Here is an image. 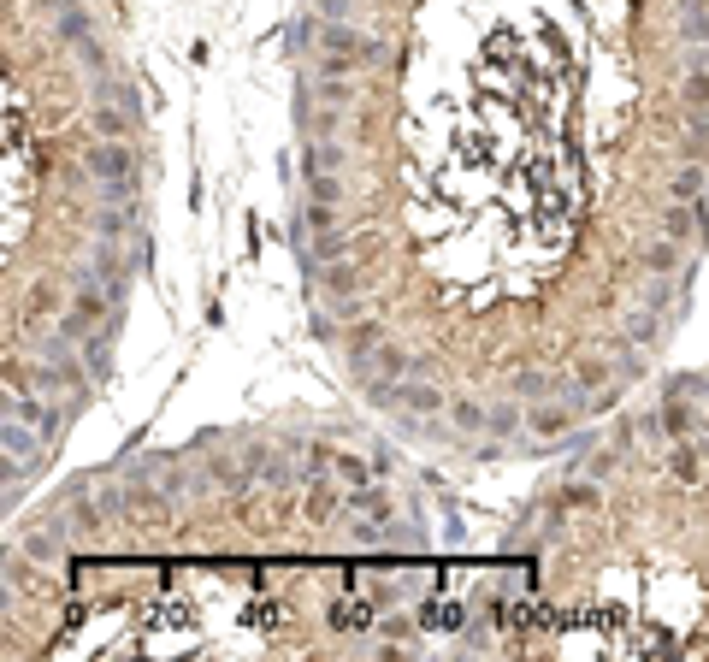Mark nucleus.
I'll use <instances>...</instances> for the list:
<instances>
[{"mask_svg":"<svg viewBox=\"0 0 709 662\" xmlns=\"http://www.w3.org/2000/svg\"><path fill=\"white\" fill-rule=\"evenodd\" d=\"M680 95H686V107H709V54H704V48L692 54V66H686V83H680Z\"/></svg>","mask_w":709,"mask_h":662,"instance_id":"19","label":"nucleus"},{"mask_svg":"<svg viewBox=\"0 0 709 662\" xmlns=\"http://www.w3.org/2000/svg\"><path fill=\"white\" fill-rule=\"evenodd\" d=\"M662 237H674V243H686V237H698V213H692V201H674L662 207Z\"/></svg>","mask_w":709,"mask_h":662,"instance_id":"17","label":"nucleus"},{"mask_svg":"<svg viewBox=\"0 0 709 662\" xmlns=\"http://www.w3.org/2000/svg\"><path fill=\"white\" fill-rule=\"evenodd\" d=\"M379 343H385V326L379 320H361V326L343 337V361H349V373H367L373 367V355H379Z\"/></svg>","mask_w":709,"mask_h":662,"instance_id":"8","label":"nucleus"},{"mask_svg":"<svg viewBox=\"0 0 709 662\" xmlns=\"http://www.w3.org/2000/svg\"><path fill=\"white\" fill-rule=\"evenodd\" d=\"M639 272H650V278H680V272H686L680 243H674V237H650V243H639Z\"/></svg>","mask_w":709,"mask_h":662,"instance_id":"7","label":"nucleus"},{"mask_svg":"<svg viewBox=\"0 0 709 662\" xmlns=\"http://www.w3.org/2000/svg\"><path fill=\"white\" fill-rule=\"evenodd\" d=\"M609 355H615L621 379H645V373H650V361L639 355V349H633V337H615V343H609Z\"/></svg>","mask_w":709,"mask_h":662,"instance_id":"23","label":"nucleus"},{"mask_svg":"<svg viewBox=\"0 0 709 662\" xmlns=\"http://www.w3.org/2000/svg\"><path fill=\"white\" fill-rule=\"evenodd\" d=\"M331 225H337V207H331V201H302L296 231H331Z\"/></svg>","mask_w":709,"mask_h":662,"instance_id":"26","label":"nucleus"},{"mask_svg":"<svg viewBox=\"0 0 709 662\" xmlns=\"http://www.w3.org/2000/svg\"><path fill=\"white\" fill-rule=\"evenodd\" d=\"M65 544H71V532H65V527H60V515H54L48 527L24 532V544H18V550H24V562H54Z\"/></svg>","mask_w":709,"mask_h":662,"instance_id":"10","label":"nucleus"},{"mask_svg":"<svg viewBox=\"0 0 709 662\" xmlns=\"http://www.w3.org/2000/svg\"><path fill=\"white\" fill-rule=\"evenodd\" d=\"M71 48H77V66H83V77H95V83H107V77L119 71L113 48H107L101 36H83V42H71Z\"/></svg>","mask_w":709,"mask_h":662,"instance_id":"13","label":"nucleus"},{"mask_svg":"<svg viewBox=\"0 0 709 662\" xmlns=\"http://www.w3.org/2000/svg\"><path fill=\"white\" fill-rule=\"evenodd\" d=\"M704 444H709V408H704Z\"/></svg>","mask_w":709,"mask_h":662,"instance_id":"34","label":"nucleus"},{"mask_svg":"<svg viewBox=\"0 0 709 662\" xmlns=\"http://www.w3.org/2000/svg\"><path fill=\"white\" fill-rule=\"evenodd\" d=\"M296 255H314L320 266H325V261H349V231H337V225H331V231H314V249L302 243Z\"/></svg>","mask_w":709,"mask_h":662,"instance_id":"18","label":"nucleus"},{"mask_svg":"<svg viewBox=\"0 0 709 662\" xmlns=\"http://www.w3.org/2000/svg\"><path fill=\"white\" fill-rule=\"evenodd\" d=\"M314 284H325V290H337V296H349V290H355L361 278H355V266H349V261H325Z\"/></svg>","mask_w":709,"mask_h":662,"instance_id":"27","label":"nucleus"},{"mask_svg":"<svg viewBox=\"0 0 709 662\" xmlns=\"http://www.w3.org/2000/svg\"><path fill=\"white\" fill-rule=\"evenodd\" d=\"M113 349H119V320L95 326L83 343H77V355H83V367H89V379H95V385H107V379H113Z\"/></svg>","mask_w":709,"mask_h":662,"instance_id":"4","label":"nucleus"},{"mask_svg":"<svg viewBox=\"0 0 709 662\" xmlns=\"http://www.w3.org/2000/svg\"><path fill=\"white\" fill-rule=\"evenodd\" d=\"M60 308V284H36L30 290V314H54Z\"/></svg>","mask_w":709,"mask_h":662,"instance_id":"32","label":"nucleus"},{"mask_svg":"<svg viewBox=\"0 0 709 662\" xmlns=\"http://www.w3.org/2000/svg\"><path fill=\"white\" fill-rule=\"evenodd\" d=\"M331 473H337V479H343V485L355 491V485H373V479H379L385 467H379V462H367V456H355V450H337V462H331Z\"/></svg>","mask_w":709,"mask_h":662,"instance_id":"16","label":"nucleus"},{"mask_svg":"<svg viewBox=\"0 0 709 662\" xmlns=\"http://www.w3.org/2000/svg\"><path fill=\"white\" fill-rule=\"evenodd\" d=\"M308 331H314V343H337V314H331V308H314V314H308Z\"/></svg>","mask_w":709,"mask_h":662,"instance_id":"30","label":"nucleus"},{"mask_svg":"<svg viewBox=\"0 0 709 662\" xmlns=\"http://www.w3.org/2000/svg\"><path fill=\"white\" fill-rule=\"evenodd\" d=\"M349 166V148L343 142H331V136H314V142H302V172L314 178V172H343Z\"/></svg>","mask_w":709,"mask_h":662,"instance_id":"12","label":"nucleus"},{"mask_svg":"<svg viewBox=\"0 0 709 662\" xmlns=\"http://www.w3.org/2000/svg\"><path fill=\"white\" fill-rule=\"evenodd\" d=\"M308 491H302V509H308V521H331V515H343V497H349V485L337 491V473H320V479H302Z\"/></svg>","mask_w":709,"mask_h":662,"instance_id":"6","label":"nucleus"},{"mask_svg":"<svg viewBox=\"0 0 709 662\" xmlns=\"http://www.w3.org/2000/svg\"><path fill=\"white\" fill-rule=\"evenodd\" d=\"M308 201H331V207H343V201H349L343 172H314V178H308Z\"/></svg>","mask_w":709,"mask_h":662,"instance_id":"22","label":"nucleus"},{"mask_svg":"<svg viewBox=\"0 0 709 662\" xmlns=\"http://www.w3.org/2000/svg\"><path fill=\"white\" fill-rule=\"evenodd\" d=\"M680 296H686V284H680V278H650L645 290H639V302H645L650 314H668Z\"/></svg>","mask_w":709,"mask_h":662,"instance_id":"20","label":"nucleus"},{"mask_svg":"<svg viewBox=\"0 0 709 662\" xmlns=\"http://www.w3.org/2000/svg\"><path fill=\"white\" fill-rule=\"evenodd\" d=\"M574 379H580L585 391H603V385H609V361H597V355H591V361H580V373H574Z\"/></svg>","mask_w":709,"mask_h":662,"instance_id":"29","label":"nucleus"},{"mask_svg":"<svg viewBox=\"0 0 709 662\" xmlns=\"http://www.w3.org/2000/svg\"><path fill=\"white\" fill-rule=\"evenodd\" d=\"M89 125H95L101 136H130V131H136V119H130V113H119L113 101H101V107L89 113Z\"/></svg>","mask_w":709,"mask_h":662,"instance_id":"24","label":"nucleus"},{"mask_svg":"<svg viewBox=\"0 0 709 662\" xmlns=\"http://www.w3.org/2000/svg\"><path fill=\"white\" fill-rule=\"evenodd\" d=\"M314 54H320V60H314V71H320V77H355V71H361V60H355V54H325V48H314Z\"/></svg>","mask_w":709,"mask_h":662,"instance_id":"28","label":"nucleus"},{"mask_svg":"<svg viewBox=\"0 0 709 662\" xmlns=\"http://www.w3.org/2000/svg\"><path fill=\"white\" fill-rule=\"evenodd\" d=\"M568 420H574V402H544V397L526 402V426H532L544 444H562V438H568Z\"/></svg>","mask_w":709,"mask_h":662,"instance_id":"5","label":"nucleus"},{"mask_svg":"<svg viewBox=\"0 0 709 662\" xmlns=\"http://www.w3.org/2000/svg\"><path fill=\"white\" fill-rule=\"evenodd\" d=\"M308 95L325 101V107H355V77H314Z\"/></svg>","mask_w":709,"mask_h":662,"instance_id":"21","label":"nucleus"},{"mask_svg":"<svg viewBox=\"0 0 709 662\" xmlns=\"http://www.w3.org/2000/svg\"><path fill=\"white\" fill-rule=\"evenodd\" d=\"M450 426H455V432H491V402L450 397Z\"/></svg>","mask_w":709,"mask_h":662,"instance_id":"15","label":"nucleus"},{"mask_svg":"<svg viewBox=\"0 0 709 662\" xmlns=\"http://www.w3.org/2000/svg\"><path fill=\"white\" fill-rule=\"evenodd\" d=\"M562 503H568V509H585V503H597V479H574V485L562 491Z\"/></svg>","mask_w":709,"mask_h":662,"instance_id":"31","label":"nucleus"},{"mask_svg":"<svg viewBox=\"0 0 709 662\" xmlns=\"http://www.w3.org/2000/svg\"><path fill=\"white\" fill-rule=\"evenodd\" d=\"M668 467H674V479L698 485V450H692V438H674L668 444Z\"/></svg>","mask_w":709,"mask_h":662,"instance_id":"25","label":"nucleus"},{"mask_svg":"<svg viewBox=\"0 0 709 662\" xmlns=\"http://www.w3.org/2000/svg\"><path fill=\"white\" fill-rule=\"evenodd\" d=\"M515 397H520V402L544 397V373H520V379H515Z\"/></svg>","mask_w":709,"mask_h":662,"instance_id":"33","label":"nucleus"},{"mask_svg":"<svg viewBox=\"0 0 709 662\" xmlns=\"http://www.w3.org/2000/svg\"><path fill=\"white\" fill-rule=\"evenodd\" d=\"M77 172H83L89 184H101V196L107 201L142 196V166H136V148H130L125 136H95V142L83 148Z\"/></svg>","mask_w":709,"mask_h":662,"instance_id":"1","label":"nucleus"},{"mask_svg":"<svg viewBox=\"0 0 709 662\" xmlns=\"http://www.w3.org/2000/svg\"><path fill=\"white\" fill-rule=\"evenodd\" d=\"M520 426H526V402H520V397H497V402H491V438L515 444Z\"/></svg>","mask_w":709,"mask_h":662,"instance_id":"14","label":"nucleus"},{"mask_svg":"<svg viewBox=\"0 0 709 662\" xmlns=\"http://www.w3.org/2000/svg\"><path fill=\"white\" fill-rule=\"evenodd\" d=\"M390 509H396V503H390V491L379 485V479H373V485H355V491L343 497V515H367V521H390Z\"/></svg>","mask_w":709,"mask_h":662,"instance_id":"11","label":"nucleus"},{"mask_svg":"<svg viewBox=\"0 0 709 662\" xmlns=\"http://www.w3.org/2000/svg\"><path fill=\"white\" fill-rule=\"evenodd\" d=\"M0 450H6V503H18V485L48 467V438L30 420H0Z\"/></svg>","mask_w":709,"mask_h":662,"instance_id":"2","label":"nucleus"},{"mask_svg":"<svg viewBox=\"0 0 709 662\" xmlns=\"http://www.w3.org/2000/svg\"><path fill=\"white\" fill-rule=\"evenodd\" d=\"M396 414H408V420H432V414H450V397L432 385V373H414V379H402V402H396Z\"/></svg>","mask_w":709,"mask_h":662,"instance_id":"3","label":"nucleus"},{"mask_svg":"<svg viewBox=\"0 0 709 662\" xmlns=\"http://www.w3.org/2000/svg\"><path fill=\"white\" fill-rule=\"evenodd\" d=\"M343 119H349V107H325V101H314V95L296 107L302 136H337V131H343Z\"/></svg>","mask_w":709,"mask_h":662,"instance_id":"9","label":"nucleus"}]
</instances>
